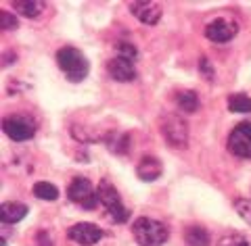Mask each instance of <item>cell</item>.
Returning a JSON list of instances; mask_svg holds the SVG:
<instances>
[{
  "instance_id": "1",
  "label": "cell",
  "mask_w": 251,
  "mask_h": 246,
  "mask_svg": "<svg viewBox=\"0 0 251 246\" xmlns=\"http://www.w3.org/2000/svg\"><path fill=\"white\" fill-rule=\"evenodd\" d=\"M132 234L140 246H163L170 236L168 227L151 217H138L132 224Z\"/></svg>"
},
{
  "instance_id": "2",
  "label": "cell",
  "mask_w": 251,
  "mask_h": 246,
  "mask_svg": "<svg viewBox=\"0 0 251 246\" xmlns=\"http://www.w3.org/2000/svg\"><path fill=\"white\" fill-rule=\"evenodd\" d=\"M57 65L69 82H82V79H86L90 69L84 54L77 48H72V46H65V48L57 52Z\"/></svg>"
},
{
  "instance_id": "3",
  "label": "cell",
  "mask_w": 251,
  "mask_h": 246,
  "mask_svg": "<svg viewBox=\"0 0 251 246\" xmlns=\"http://www.w3.org/2000/svg\"><path fill=\"white\" fill-rule=\"evenodd\" d=\"M97 194H99V202L107 209L109 217H111L115 224H124V221H128L130 211L124 207L122 198H120V194H117V190H115V186L111 184V181H109V179L100 181Z\"/></svg>"
},
{
  "instance_id": "4",
  "label": "cell",
  "mask_w": 251,
  "mask_h": 246,
  "mask_svg": "<svg viewBox=\"0 0 251 246\" xmlns=\"http://www.w3.org/2000/svg\"><path fill=\"white\" fill-rule=\"evenodd\" d=\"M67 196H69V201L77 204V207L88 209V211H92L99 204L97 190L92 188V184L86 178H75L67 188Z\"/></svg>"
},
{
  "instance_id": "5",
  "label": "cell",
  "mask_w": 251,
  "mask_h": 246,
  "mask_svg": "<svg viewBox=\"0 0 251 246\" xmlns=\"http://www.w3.org/2000/svg\"><path fill=\"white\" fill-rule=\"evenodd\" d=\"M161 134L163 138L170 142V146L174 148H186L188 142V128L186 123L178 115H168L161 121Z\"/></svg>"
},
{
  "instance_id": "6",
  "label": "cell",
  "mask_w": 251,
  "mask_h": 246,
  "mask_svg": "<svg viewBox=\"0 0 251 246\" xmlns=\"http://www.w3.org/2000/svg\"><path fill=\"white\" fill-rule=\"evenodd\" d=\"M228 148L241 158H251V123H239L228 136Z\"/></svg>"
},
{
  "instance_id": "7",
  "label": "cell",
  "mask_w": 251,
  "mask_h": 246,
  "mask_svg": "<svg viewBox=\"0 0 251 246\" xmlns=\"http://www.w3.org/2000/svg\"><path fill=\"white\" fill-rule=\"evenodd\" d=\"M4 134L15 142H25L34 136V125H31L25 117H6L4 123Z\"/></svg>"
},
{
  "instance_id": "8",
  "label": "cell",
  "mask_w": 251,
  "mask_h": 246,
  "mask_svg": "<svg viewBox=\"0 0 251 246\" xmlns=\"http://www.w3.org/2000/svg\"><path fill=\"white\" fill-rule=\"evenodd\" d=\"M205 36H207V40H211V42L224 44L237 36V23H232L228 19H216L205 27Z\"/></svg>"
},
{
  "instance_id": "9",
  "label": "cell",
  "mask_w": 251,
  "mask_h": 246,
  "mask_svg": "<svg viewBox=\"0 0 251 246\" xmlns=\"http://www.w3.org/2000/svg\"><path fill=\"white\" fill-rule=\"evenodd\" d=\"M69 238L80 246H92L103 238V232L94 224H75L74 227H69Z\"/></svg>"
},
{
  "instance_id": "10",
  "label": "cell",
  "mask_w": 251,
  "mask_h": 246,
  "mask_svg": "<svg viewBox=\"0 0 251 246\" xmlns=\"http://www.w3.org/2000/svg\"><path fill=\"white\" fill-rule=\"evenodd\" d=\"M130 11L136 19H140L145 25H155L161 19V6L151 0H138V2H130Z\"/></svg>"
},
{
  "instance_id": "11",
  "label": "cell",
  "mask_w": 251,
  "mask_h": 246,
  "mask_svg": "<svg viewBox=\"0 0 251 246\" xmlns=\"http://www.w3.org/2000/svg\"><path fill=\"white\" fill-rule=\"evenodd\" d=\"M107 71L115 82H132L136 77V69H134V61L124 59V57H115L109 61Z\"/></svg>"
},
{
  "instance_id": "12",
  "label": "cell",
  "mask_w": 251,
  "mask_h": 246,
  "mask_svg": "<svg viewBox=\"0 0 251 246\" xmlns=\"http://www.w3.org/2000/svg\"><path fill=\"white\" fill-rule=\"evenodd\" d=\"M161 163H159V158H155V157H145V158H140V163H138V167H136V176L143 179V181H155L157 178L161 176Z\"/></svg>"
},
{
  "instance_id": "13",
  "label": "cell",
  "mask_w": 251,
  "mask_h": 246,
  "mask_svg": "<svg viewBox=\"0 0 251 246\" xmlns=\"http://www.w3.org/2000/svg\"><path fill=\"white\" fill-rule=\"evenodd\" d=\"M27 215V207L23 202H2L0 207V221L2 224H17Z\"/></svg>"
},
{
  "instance_id": "14",
  "label": "cell",
  "mask_w": 251,
  "mask_h": 246,
  "mask_svg": "<svg viewBox=\"0 0 251 246\" xmlns=\"http://www.w3.org/2000/svg\"><path fill=\"white\" fill-rule=\"evenodd\" d=\"M13 9L17 11L19 15L27 19H36L40 17L42 11H44V4L38 2V0H17V2H13Z\"/></svg>"
},
{
  "instance_id": "15",
  "label": "cell",
  "mask_w": 251,
  "mask_h": 246,
  "mask_svg": "<svg viewBox=\"0 0 251 246\" xmlns=\"http://www.w3.org/2000/svg\"><path fill=\"white\" fill-rule=\"evenodd\" d=\"M184 240L188 246H209V234H207L205 227L191 225L184 234Z\"/></svg>"
},
{
  "instance_id": "16",
  "label": "cell",
  "mask_w": 251,
  "mask_h": 246,
  "mask_svg": "<svg viewBox=\"0 0 251 246\" xmlns=\"http://www.w3.org/2000/svg\"><path fill=\"white\" fill-rule=\"evenodd\" d=\"M176 105L184 111V113H195L199 109V96L195 94L193 90H184V92H178L176 96Z\"/></svg>"
},
{
  "instance_id": "17",
  "label": "cell",
  "mask_w": 251,
  "mask_h": 246,
  "mask_svg": "<svg viewBox=\"0 0 251 246\" xmlns=\"http://www.w3.org/2000/svg\"><path fill=\"white\" fill-rule=\"evenodd\" d=\"M34 194L40 198V201H57L59 190H57V186L49 184V181H38L34 186Z\"/></svg>"
},
{
  "instance_id": "18",
  "label": "cell",
  "mask_w": 251,
  "mask_h": 246,
  "mask_svg": "<svg viewBox=\"0 0 251 246\" xmlns=\"http://www.w3.org/2000/svg\"><path fill=\"white\" fill-rule=\"evenodd\" d=\"M228 109L232 113H251V98L245 94H232L228 98Z\"/></svg>"
},
{
  "instance_id": "19",
  "label": "cell",
  "mask_w": 251,
  "mask_h": 246,
  "mask_svg": "<svg viewBox=\"0 0 251 246\" xmlns=\"http://www.w3.org/2000/svg\"><path fill=\"white\" fill-rule=\"evenodd\" d=\"M234 209H237L239 217L251 225V201L249 198H237V201H234Z\"/></svg>"
},
{
  "instance_id": "20",
  "label": "cell",
  "mask_w": 251,
  "mask_h": 246,
  "mask_svg": "<svg viewBox=\"0 0 251 246\" xmlns=\"http://www.w3.org/2000/svg\"><path fill=\"white\" fill-rule=\"evenodd\" d=\"M218 246H249V242L239 234H228L218 242Z\"/></svg>"
},
{
  "instance_id": "21",
  "label": "cell",
  "mask_w": 251,
  "mask_h": 246,
  "mask_svg": "<svg viewBox=\"0 0 251 246\" xmlns=\"http://www.w3.org/2000/svg\"><path fill=\"white\" fill-rule=\"evenodd\" d=\"M0 27L2 29H17L19 23H17V17L9 11H2L0 13Z\"/></svg>"
},
{
  "instance_id": "22",
  "label": "cell",
  "mask_w": 251,
  "mask_h": 246,
  "mask_svg": "<svg viewBox=\"0 0 251 246\" xmlns=\"http://www.w3.org/2000/svg\"><path fill=\"white\" fill-rule=\"evenodd\" d=\"M117 52H120V57H124V59H130V61H134L136 59V48L132 44H128V42H120L117 44Z\"/></svg>"
},
{
  "instance_id": "23",
  "label": "cell",
  "mask_w": 251,
  "mask_h": 246,
  "mask_svg": "<svg viewBox=\"0 0 251 246\" xmlns=\"http://www.w3.org/2000/svg\"><path fill=\"white\" fill-rule=\"evenodd\" d=\"M199 69L203 71V75H205L209 82L214 79V69H211V65H209V61H207V59H201V61H199Z\"/></svg>"
},
{
  "instance_id": "24",
  "label": "cell",
  "mask_w": 251,
  "mask_h": 246,
  "mask_svg": "<svg viewBox=\"0 0 251 246\" xmlns=\"http://www.w3.org/2000/svg\"><path fill=\"white\" fill-rule=\"evenodd\" d=\"M38 238H40V246H52V240H50V236H46V232H40L38 234Z\"/></svg>"
}]
</instances>
